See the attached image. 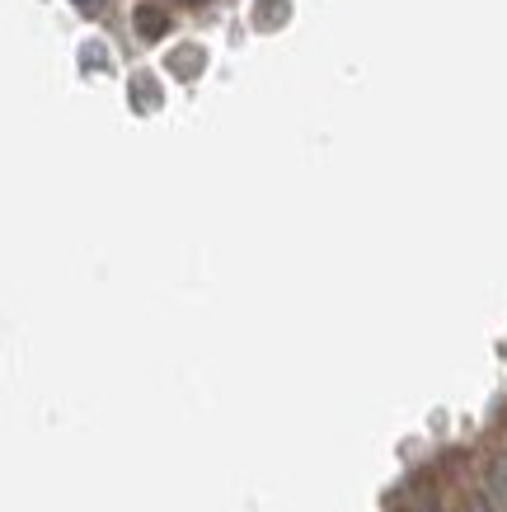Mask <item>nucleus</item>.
<instances>
[{
	"instance_id": "nucleus-1",
	"label": "nucleus",
	"mask_w": 507,
	"mask_h": 512,
	"mask_svg": "<svg viewBox=\"0 0 507 512\" xmlns=\"http://www.w3.org/2000/svg\"><path fill=\"white\" fill-rule=\"evenodd\" d=\"M137 29L160 33V29H165V15H155V10H137Z\"/></svg>"
},
{
	"instance_id": "nucleus-2",
	"label": "nucleus",
	"mask_w": 507,
	"mask_h": 512,
	"mask_svg": "<svg viewBox=\"0 0 507 512\" xmlns=\"http://www.w3.org/2000/svg\"><path fill=\"white\" fill-rule=\"evenodd\" d=\"M76 5H80V10H94V5H99V0H76Z\"/></svg>"
}]
</instances>
